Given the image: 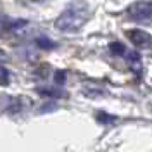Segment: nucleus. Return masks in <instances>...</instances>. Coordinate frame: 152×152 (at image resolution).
<instances>
[{
  "label": "nucleus",
  "instance_id": "nucleus-1",
  "mask_svg": "<svg viewBox=\"0 0 152 152\" xmlns=\"http://www.w3.org/2000/svg\"><path fill=\"white\" fill-rule=\"evenodd\" d=\"M86 18H88V4L83 0H75L69 7H67L56 21V28L59 31H78L85 24Z\"/></svg>",
  "mask_w": 152,
  "mask_h": 152
},
{
  "label": "nucleus",
  "instance_id": "nucleus-2",
  "mask_svg": "<svg viewBox=\"0 0 152 152\" xmlns=\"http://www.w3.org/2000/svg\"><path fill=\"white\" fill-rule=\"evenodd\" d=\"M126 14L135 23H152V2L149 0L133 2L126 9Z\"/></svg>",
  "mask_w": 152,
  "mask_h": 152
},
{
  "label": "nucleus",
  "instance_id": "nucleus-3",
  "mask_svg": "<svg viewBox=\"0 0 152 152\" xmlns=\"http://www.w3.org/2000/svg\"><path fill=\"white\" fill-rule=\"evenodd\" d=\"M126 37L130 38V42H132L137 48H149L152 45V37L145 31V29H140V28L128 29V31H126Z\"/></svg>",
  "mask_w": 152,
  "mask_h": 152
},
{
  "label": "nucleus",
  "instance_id": "nucleus-4",
  "mask_svg": "<svg viewBox=\"0 0 152 152\" xmlns=\"http://www.w3.org/2000/svg\"><path fill=\"white\" fill-rule=\"evenodd\" d=\"M37 45L40 48H54V47H56V43H54V42H50V40L45 38V37H38L37 38Z\"/></svg>",
  "mask_w": 152,
  "mask_h": 152
},
{
  "label": "nucleus",
  "instance_id": "nucleus-5",
  "mask_svg": "<svg viewBox=\"0 0 152 152\" xmlns=\"http://www.w3.org/2000/svg\"><path fill=\"white\" fill-rule=\"evenodd\" d=\"M109 48L113 50V54H116V56H123L124 52H126L124 45H123V43H118V42H116V43H111V45H109Z\"/></svg>",
  "mask_w": 152,
  "mask_h": 152
},
{
  "label": "nucleus",
  "instance_id": "nucleus-6",
  "mask_svg": "<svg viewBox=\"0 0 152 152\" xmlns=\"http://www.w3.org/2000/svg\"><path fill=\"white\" fill-rule=\"evenodd\" d=\"M0 85H9V71L0 66Z\"/></svg>",
  "mask_w": 152,
  "mask_h": 152
},
{
  "label": "nucleus",
  "instance_id": "nucleus-7",
  "mask_svg": "<svg viewBox=\"0 0 152 152\" xmlns=\"http://www.w3.org/2000/svg\"><path fill=\"white\" fill-rule=\"evenodd\" d=\"M56 83H64V75L62 73H56Z\"/></svg>",
  "mask_w": 152,
  "mask_h": 152
},
{
  "label": "nucleus",
  "instance_id": "nucleus-8",
  "mask_svg": "<svg viewBox=\"0 0 152 152\" xmlns=\"http://www.w3.org/2000/svg\"><path fill=\"white\" fill-rule=\"evenodd\" d=\"M0 59H5V54H4L2 50H0Z\"/></svg>",
  "mask_w": 152,
  "mask_h": 152
}]
</instances>
